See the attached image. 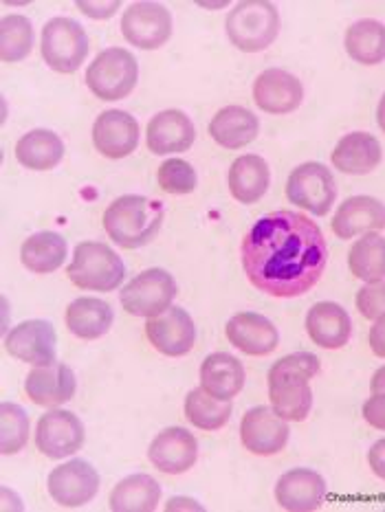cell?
<instances>
[{"mask_svg": "<svg viewBox=\"0 0 385 512\" xmlns=\"http://www.w3.org/2000/svg\"><path fill=\"white\" fill-rule=\"evenodd\" d=\"M326 497L324 477L311 469H291L275 484V499L284 510L311 512L322 506Z\"/></svg>", "mask_w": 385, "mask_h": 512, "instance_id": "44dd1931", "label": "cell"}, {"mask_svg": "<svg viewBox=\"0 0 385 512\" xmlns=\"http://www.w3.org/2000/svg\"><path fill=\"white\" fill-rule=\"evenodd\" d=\"M271 183V172L269 165L258 154H245V157H238L229 168L227 185L229 192L238 203L242 205H253L267 194Z\"/></svg>", "mask_w": 385, "mask_h": 512, "instance_id": "83f0119b", "label": "cell"}, {"mask_svg": "<svg viewBox=\"0 0 385 512\" xmlns=\"http://www.w3.org/2000/svg\"><path fill=\"white\" fill-rule=\"evenodd\" d=\"M319 374V359L311 352H295L273 363L269 370V398L275 414L284 420L302 422L311 414V378Z\"/></svg>", "mask_w": 385, "mask_h": 512, "instance_id": "7a4b0ae2", "label": "cell"}, {"mask_svg": "<svg viewBox=\"0 0 385 512\" xmlns=\"http://www.w3.org/2000/svg\"><path fill=\"white\" fill-rule=\"evenodd\" d=\"M161 499V486L150 475H130L110 493V510L115 512H152Z\"/></svg>", "mask_w": 385, "mask_h": 512, "instance_id": "1f68e13d", "label": "cell"}, {"mask_svg": "<svg viewBox=\"0 0 385 512\" xmlns=\"http://www.w3.org/2000/svg\"><path fill=\"white\" fill-rule=\"evenodd\" d=\"M121 33L132 47L161 49L172 38V14L159 3H132L121 16Z\"/></svg>", "mask_w": 385, "mask_h": 512, "instance_id": "30bf717a", "label": "cell"}, {"mask_svg": "<svg viewBox=\"0 0 385 512\" xmlns=\"http://www.w3.org/2000/svg\"><path fill=\"white\" fill-rule=\"evenodd\" d=\"M381 229H385V205L372 196H352L344 200L333 216V233L341 240Z\"/></svg>", "mask_w": 385, "mask_h": 512, "instance_id": "603a6c76", "label": "cell"}, {"mask_svg": "<svg viewBox=\"0 0 385 512\" xmlns=\"http://www.w3.org/2000/svg\"><path fill=\"white\" fill-rule=\"evenodd\" d=\"M77 7L82 9V14L102 20V18L113 16L115 11L119 9V3H82V0H80V3H77Z\"/></svg>", "mask_w": 385, "mask_h": 512, "instance_id": "7bdbcfd3", "label": "cell"}, {"mask_svg": "<svg viewBox=\"0 0 385 512\" xmlns=\"http://www.w3.org/2000/svg\"><path fill=\"white\" fill-rule=\"evenodd\" d=\"M377 121H379V128L385 132V93H383L379 108H377Z\"/></svg>", "mask_w": 385, "mask_h": 512, "instance_id": "f6af8a7d", "label": "cell"}, {"mask_svg": "<svg viewBox=\"0 0 385 512\" xmlns=\"http://www.w3.org/2000/svg\"><path fill=\"white\" fill-rule=\"evenodd\" d=\"M289 433L286 420L275 414L273 407H253L240 422L242 447L253 455H262V458L280 453L289 442Z\"/></svg>", "mask_w": 385, "mask_h": 512, "instance_id": "7c38bea8", "label": "cell"}, {"mask_svg": "<svg viewBox=\"0 0 385 512\" xmlns=\"http://www.w3.org/2000/svg\"><path fill=\"white\" fill-rule=\"evenodd\" d=\"M77 381L69 365L51 363L33 367L27 374L25 392L40 407H60L75 396Z\"/></svg>", "mask_w": 385, "mask_h": 512, "instance_id": "d6986e66", "label": "cell"}, {"mask_svg": "<svg viewBox=\"0 0 385 512\" xmlns=\"http://www.w3.org/2000/svg\"><path fill=\"white\" fill-rule=\"evenodd\" d=\"M368 464L374 475L385 480V438L374 442V447L368 451Z\"/></svg>", "mask_w": 385, "mask_h": 512, "instance_id": "b9f144b4", "label": "cell"}, {"mask_svg": "<svg viewBox=\"0 0 385 512\" xmlns=\"http://www.w3.org/2000/svg\"><path fill=\"white\" fill-rule=\"evenodd\" d=\"M225 29L236 49L260 53L278 38L280 14L269 0H245L229 11Z\"/></svg>", "mask_w": 385, "mask_h": 512, "instance_id": "277c9868", "label": "cell"}, {"mask_svg": "<svg viewBox=\"0 0 385 512\" xmlns=\"http://www.w3.org/2000/svg\"><path fill=\"white\" fill-rule=\"evenodd\" d=\"M306 332L324 350H339L350 341L352 321L344 308L333 302H319L306 315Z\"/></svg>", "mask_w": 385, "mask_h": 512, "instance_id": "cb8c5ba5", "label": "cell"}, {"mask_svg": "<svg viewBox=\"0 0 385 512\" xmlns=\"http://www.w3.org/2000/svg\"><path fill=\"white\" fill-rule=\"evenodd\" d=\"M247 280L271 297L306 295L324 275L328 247L315 222L297 211H273L240 244Z\"/></svg>", "mask_w": 385, "mask_h": 512, "instance_id": "6da1fadb", "label": "cell"}, {"mask_svg": "<svg viewBox=\"0 0 385 512\" xmlns=\"http://www.w3.org/2000/svg\"><path fill=\"white\" fill-rule=\"evenodd\" d=\"M66 253H69V247H66V240L60 233L40 231L22 242L20 260L31 273L47 275L60 269L66 260Z\"/></svg>", "mask_w": 385, "mask_h": 512, "instance_id": "4dcf8cb0", "label": "cell"}, {"mask_svg": "<svg viewBox=\"0 0 385 512\" xmlns=\"http://www.w3.org/2000/svg\"><path fill=\"white\" fill-rule=\"evenodd\" d=\"M348 269L366 284L385 280V238L379 233H363V238L350 247Z\"/></svg>", "mask_w": 385, "mask_h": 512, "instance_id": "836d02e7", "label": "cell"}, {"mask_svg": "<svg viewBox=\"0 0 385 512\" xmlns=\"http://www.w3.org/2000/svg\"><path fill=\"white\" fill-rule=\"evenodd\" d=\"M55 345H58V335L44 319L22 321L5 337L7 352L33 367L55 363Z\"/></svg>", "mask_w": 385, "mask_h": 512, "instance_id": "5bb4252c", "label": "cell"}, {"mask_svg": "<svg viewBox=\"0 0 385 512\" xmlns=\"http://www.w3.org/2000/svg\"><path fill=\"white\" fill-rule=\"evenodd\" d=\"M84 425L71 411L51 409L38 420L36 447L49 460H64L84 447Z\"/></svg>", "mask_w": 385, "mask_h": 512, "instance_id": "8fae6325", "label": "cell"}, {"mask_svg": "<svg viewBox=\"0 0 385 512\" xmlns=\"http://www.w3.org/2000/svg\"><path fill=\"white\" fill-rule=\"evenodd\" d=\"M66 328H69L75 337L93 341L104 337L115 321V313L110 304L97 297H80L66 308Z\"/></svg>", "mask_w": 385, "mask_h": 512, "instance_id": "f1b7e54d", "label": "cell"}, {"mask_svg": "<svg viewBox=\"0 0 385 512\" xmlns=\"http://www.w3.org/2000/svg\"><path fill=\"white\" fill-rule=\"evenodd\" d=\"M146 337L165 356L190 354L196 341V328L192 317L183 308H168L159 317L148 319Z\"/></svg>", "mask_w": 385, "mask_h": 512, "instance_id": "e0dca14e", "label": "cell"}, {"mask_svg": "<svg viewBox=\"0 0 385 512\" xmlns=\"http://www.w3.org/2000/svg\"><path fill=\"white\" fill-rule=\"evenodd\" d=\"M126 277L119 255L102 242H80L69 264V280L82 291L113 293Z\"/></svg>", "mask_w": 385, "mask_h": 512, "instance_id": "5b68a950", "label": "cell"}, {"mask_svg": "<svg viewBox=\"0 0 385 512\" xmlns=\"http://www.w3.org/2000/svg\"><path fill=\"white\" fill-rule=\"evenodd\" d=\"M150 462L165 475H181L190 471L198 458V442L183 427L163 429L148 449Z\"/></svg>", "mask_w": 385, "mask_h": 512, "instance_id": "ac0fdd59", "label": "cell"}, {"mask_svg": "<svg viewBox=\"0 0 385 512\" xmlns=\"http://www.w3.org/2000/svg\"><path fill=\"white\" fill-rule=\"evenodd\" d=\"M194 139V124L183 110H163V113L150 119L146 130L148 148L157 157H168V154L190 150Z\"/></svg>", "mask_w": 385, "mask_h": 512, "instance_id": "ffe728a7", "label": "cell"}, {"mask_svg": "<svg viewBox=\"0 0 385 512\" xmlns=\"http://www.w3.org/2000/svg\"><path fill=\"white\" fill-rule=\"evenodd\" d=\"M88 55V38L73 18H51L42 29V58L55 73H75Z\"/></svg>", "mask_w": 385, "mask_h": 512, "instance_id": "52a82bcc", "label": "cell"}, {"mask_svg": "<svg viewBox=\"0 0 385 512\" xmlns=\"http://www.w3.org/2000/svg\"><path fill=\"white\" fill-rule=\"evenodd\" d=\"M201 387L218 400L236 398L245 387V367L227 352L209 354L201 365Z\"/></svg>", "mask_w": 385, "mask_h": 512, "instance_id": "4316f807", "label": "cell"}, {"mask_svg": "<svg viewBox=\"0 0 385 512\" xmlns=\"http://www.w3.org/2000/svg\"><path fill=\"white\" fill-rule=\"evenodd\" d=\"M368 343H370V350L374 352V356L385 359V315L379 317L377 324L370 328Z\"/></svg>", "mask_w": 385, "mask_h": 512, "instance_id": "60d3db41", "label": "cell"}, {"mask_svg": "<svg viewBox=\"0 0 385 512\" xmlns=\"http://www.w3.org/2000/svg\"><path fill=\"white\" fill-rule=\"evenodd\" d=\"M229 343L249 356H267L280 343V332L267 317L258 313H238L227 321Z\"/></svg>", "mask_w": 385, "mask_h": 512, "instance_id": "7402d4cb", "label": "cell"}, {"mask_svg": "<svg viewBox=\"0 0 385 512\" xmlns=\"http://www.w3.org/2000/svg\"><path fill=\"white\" fill-rule=\"evenodd\" d=\"M381 159V143L377 137H372L370 132H350V135L341 139L333 150L335 170L352 176L374 172L379 168Z\"/></svg>", "mask_w": 385, "mask_h": 512, "instance_id": "d4e9b609", "label": "cell"}, {"mask_svg": "<svg viewBox=\"0 0 385 512\" xmlns=\"http://www.w3.org/2000/svg\"><path fill=\"white\" fill-rule=\"evenodd\" d=\"M370 392H372V394H381V392H385V365H383V367H379L377 372H374L372 381H370Z\"/></svg>", "mask_w": 385, "mask_h": 512, "instance_id": "ee69618b", "label": "cell"}, {"mask_svg": "<svg viewBox=\"0 0 385 512\" xmlns=\"http://www.w3.org/2000/svg\"><path fill=\"white\" fill-rule=\"evenodd\" d=\"M357 310L366 319H379L385 315V280L361 288L357 293Z\"/></svg>", "mask_w": 385, "mask_h": 512, "instance_id": "f35d334b", "label": "cell"}, {"mask_svg": "<svg viewBox=\"0 0 385 512\" xmlns=\"http://www.w3.org/2000/svg\"><path fill=\"white\" fill-rule=\"evenodd\" d=\"M260 132V121L251 110L242 106H227L220 108L209 121V135L227 150H240L256 141Z\"/></svg>", "mask_w": 385, "mask_h": 512, "instance_id": "484cf974", "label": "cell"}, {"mask_svg": "<svg viewBox=\"0 0 385 512\" xmlns=\"http://www.w3.org/2000/svg\"><path fill=\"white\" fill-rule=\"evenodd\" d=\"M163 216L161 200L126 194L113 200L104 211V229L121 249H141L157 236Z\"/></svg>", "mask_w": 385, "mask_h": 512, "instance_id": "3957f363", "label": "cell"}, {"mask_svg": "<svg viewBox=\"0 0 385 512\" xmlns=\"http://www.w3.org/2000/svg\"><path fill=\"white\" fill-rule=\"evenodd\" d=\"M33 49V27L25 16L11 14L0 20V58L3 62L25 60Z\"/></svg>", "mask_w": 385, "mask_h": 512, "instance_id": "d590c367", "label": "cell"}, {"mask_svg": "<svg viewBox=\"0 0 385 512\" xmlns=\"http://www.w3.org/2000/svg\"><path fill=\"white\" fill-rule=\"evenodd\" d=\"M47 488L58 506L80 508L97 495L99 475L86 460H71L51 471Z\"/></svg>", "mask_w": 385, "mask_h": 512, "instance_id": "4fadbf2b", "label": "cell"}, {"mask_svg": "<svg viewBox=\"0 0 385 512\" xmlns=\"http://www.w3.org/2000/svg\"><path fill=\"white\" fill-rule=\"evenodd\" d=\"M64 157V143L51 130H31L16 143V159L33 172L53 170Z\"/></svg>", "mask_w": 385, "mask_h": 512, "instance_id": "f546056e", "label": "cell"}, {"mask_svg": "<svg viewBox=\"0 0 385 512\" xmlns=\"http://www.w3.org/2000/svg\"><path fill=\"white\" fill-rule=\"evenodd\" d=\"M286 198L315 216H326L337 198L333 172L322 163H302L286 181Z\"/></svg>", "mask_w": 385, "mask_h": 512, "instance_id": "9c48e42d", "label": "cell"}, {"mask_svg": "<svg viewBox=\"0 0 385 512\" xmlns=\"http://www.w3.org/2000/svg\"><path fill=\"white\" fill-rule=\"evenodd\" d=\"M157 183L165 194L185 196L192 194L196 189V172L192 165L183 159H168L161 163V168L157 172Z\"/></svg>", "mask_w": 385, "mask_h": 512, "instance_id": "74e56055", "label": "cell"}, {"mask_svg": "<svg viewBox=\"0 0 385 512\" xmlns=\"http://www.w3.org/2000/svg\"><path fill=\"white\" fill-rule=\"evenodd\" d=\"M185 418L192 422L196 429L218 431L223 429L231 418L229 400H218L209 396L203 387L192 389L185 398Z\"/></svg>", "mask_w": 385, "mask_h": 512, "instance_id": "e575fe53", "label": "cell"}, {"mask_svg": "<svg viewBox=\"0 0 385 512\" xmlns=\"http://www.w3.org/2000/svg\"><path fill=\"white\" fill-rule=\"evenodd\" d=\"M176 297L174 277L163 269H148L139 273L124 291H121V308L132 317H159L165 313Z\"/></svg>", "mask_w": 385, "mask_h": 512, "instance_id": "ba28073f", "label": "cell"}, {"mask_svg": "<svg viewBox=\"0 0 385 512\" xmlns=\"http://www.w3.org/2000/svg\"><path fill=\"white\" fill-rule=\"evenodd\" d=\"M361 414L370 427L385 431V392L372 394L366 403H363Z\"/></svg>", "mask_w": 385, "mask_h": 512, "instance_id": "ab89813d", "label": "cell"}, {"mask_svg": "<svg viewBox=\"0 0 385 512\" xmlns=\"http://www.w3.org/2000/svg\"><path fill=\"white\" fill-rule=\"evenodd\" d=\"M139 64L126 49H106L86 69V86L104 102H119L135 91Z\"/></svg>", "mask_w": 385, "mask_h": 512, "instance_id": "8992f818", "label": "cell"}, {"mask_svg": "<svg viewBox=\"0 0 385 512\" xmlns=\"http://www.w3.org/2000/svg\"><path fill=\"white\" fill-rule=\"evenodd\" d=\"M29 440L27 411L14 403L0 405V449L5 455H14L25 449Z\"/></svg>", "mask_w": 385, "mask_h": 512, "instance_id": "8d00e7d4", "label": "cell"}, {"mask_svg": "<svg viewBox=\"0 0 385 512\" xmlns=\"http://www.w3.org/2000/svg\"><path fill=\"white\" fill-rule=\"evenodd\" d=\"M346 51L355 62L374 66L385 60V25L379 20L363 18L346 31Z\"/></svg>", "mask_w": 385, "mask_h": 512, "instance_id": "d6a6232c", "label": "cell"}, {"mask_svg": "<svg viewBox=\"0 0 385 512\" xmlns=\"http://www.w3.org/2000/svg\"><path fill=\"white\" fill-rule=\"evenodd\" d=\"M93 143L106 159H126L139 146V121L124 110H106L95 119Z\"/></svg>", "mask_w": 385, "mask_h": 512, "instance_id": "9a60e30c", "label": "cell"}, {"mask_svg": "<svg viewBox=\"0 0 385 512\" xmlns=\"http://www.w3.org/2000/svg\"><path fill=\"white\" fill-rule=\"evenodd\" d=\"M304 99L302 82L282 69H267L253 84V102L269 115H289Z\"/></svg>", "mask_w": 385, "mask_h": 512, "instance_id": "2e32d148", "label": "cell"}]
</instances>
